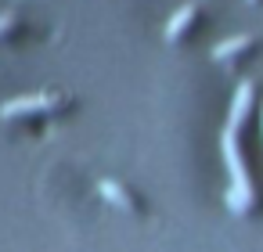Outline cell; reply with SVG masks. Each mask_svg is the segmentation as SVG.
Returning a JSON list of instances; mask_svg holds the SVG:
<instances>
[{"label":"cell","instance_id":"1","mask_svg":"<svg viewBox=\"0 0 263 252\" xmlns=\"http://www.w3.org/2000/svg\"><path fill=\"white\" fill-rule=\"evenodd\" d=\"M220 151H223V162L231 169V187H227V209L231 212H245L252 205V184H249V173H245V162H241V151H238V137L234 130L223 126L220 133Z\"/></svg>","mask_w":263,"mask_h":252},{"label":"cell","instance_id":"2","mask_svg":"<svg viewBox=\"0 0 263 252\" xmlns=\"http://www.w3.org/2000/svg\"><path fill=\"white\" fill-rule=\"evenodd\" d=\"M54 94H22V98H11L0 105V119H15V115H26V112H44V108H54Z\"/></svg>","mask_w":263,"mask_h":252},{"label":"cell","instance_id":"3","mask_svg":"<svg viewBox=\"0 0 263 252\" xmlns=\"http://www.w3.org/2000/svg\"><path fill=\"white\" fill-rule=\"evenodd\" d=\"M249 105H252V80H241L238 90H234V101H231V119H227V130L238 133V126L245 123L249 115Z\"/></svg>","mask_w":263,"mask_h":252},{"label":"cell","instance_id":"4","mask_svg":"<svg viewBox=\"0 0 263 252\" xmlns=\"http://www.w3.org/2000/svg\"><path fill=\"white\" fill-rule=\"evenodd\" d=\"M249 44H252V36H249V33L227 36V40H220V44L213 47V58H216V62H227V58H231L234 51H241V47H249Z\"/></svg>","mask_w":263,"mask_h":252},{"label":"cell","instance_id":"5","mask_svg":"<svg viewBox=\"0 0 263 252\" xmlns=\"http://www.w3.org/2000/svg\"><path fill=\"white\" fill-rule=\"evenodd\" d=\"M191 15H195V4H180V8L170 15V22H166V40L180 36V33H184V26L191 22Z\"/></svg>","mask_w":263,"mask_h":252},{"label":"cell","instance_id":"6","mask_svg":"<svg viewBox=\"0 0 263 252\" xmlns=\"http://www.w3.org/2000/svg\"><path fill=\"white\" fill-rule=\"evenodd\" d=\"M98 187H101V195H105V198H108V202H116V205H119V209H134V202H130V198H126V191H123V187H119V184H112V180H101V184H98Z\"/></svg>","mask_w":263,"mask_h":252},{"label":"cell","instance_id":"7","mask_svg":"<svg viewBox=\"0 0 263 252\" xmlns=\"http://www.w3.org/2000/svg\"><path fill=\"white\" fill-rule=\"evenodd\" d=\"M8 26H11V15H0V33H4Z\"/></svg>","mask_w":263,"mask_h":252}]
</instances>
